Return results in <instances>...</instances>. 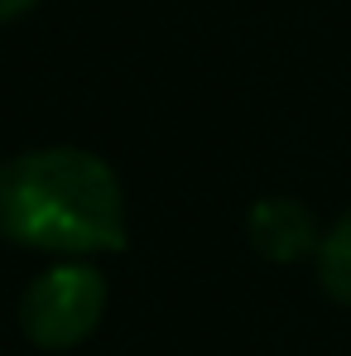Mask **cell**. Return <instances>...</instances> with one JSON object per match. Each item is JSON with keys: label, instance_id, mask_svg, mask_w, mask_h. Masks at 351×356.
I'll list each match as a JSON object with an SVG mask.
<instances>
[{"label": "cell", "instance_id": "6da1fadb", "mask_svg": "<svg viewBox=\"0 0 351 356\" xmlns=\"http://www.w3.org/2000/svg\"><path fill=\"white\" fill-rule=\"evenodd\" d=\"M0 236L58 255L125 245V197L106 159L54 145L0 164Z\"/></svg>", "mask_w": 351, "mask_h": 356}, {"label": "cell", "instance_id": "7a4b0ae2", "mask_svg": "<svg viewBox=\"0 0 351 356\" xmlns=\"http://www.w3.org/2000/svg\"><path fill=\"white\" fill-rule=\"evenodd\" d=\"M101 308H106V280L92 265H54L29 284L19 323L34 347L67 352L82 337H92V327L101 323Z\"/></svg>", "mask_w": 351, "mask_h": 356}, {"label": "cell", "instance_id": "3957f363", "mask_svg": "<svg viewBox=\"0 0 351 356\" xmlns=\"http://www.w3.org/2000/svg\"><path fill=\"white\" fill-rule=\"evenodd\" d=\"M245 232H250V245H255L265 260H279V265H289L303 250L323 245L318 232H313L308 207H298L293 197H260V202L245 212Z\"/></svg>", "mask_w": 351, "mask_h": 356}, {"label": "cell", "instance_id": "277c9868", "mask_svg": "<svg viewBox=\"0 0 351 356\" xmlns=\"http://www.w3.org/2000/svg\"><path fill=\"white\" fill-rule=\"evenodd\" d=\"M318 280L337 303H351V212L318 245Z\"/></svg>", "mask_w": 351, "mask_h": 356}, {"label": "cell", "instance_id": "5b68a950", "mask_svg": "<svg viewBox=\"0 0 351 356\" xmlns=\"http://www.w3.org/2000/svg\"><path fill=\"white\" fill-rule=\"evenodd\" d=\"M34 0H0V19H10V15H24Z\"/></svg>", "mask_w": 351, "mask_h": 356}]
</instances>
